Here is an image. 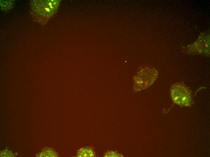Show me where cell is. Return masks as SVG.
I'll return each mask as SVG.
<instances>
[{
    "label": "cell",
    "instance_id": "cell-1",
    "mask_svg": "<svg viewBox=\"0 0 210 157\" xmlns=\"http://www.w3.org/2000/svg\"><path fill=\"white\" fill-rule=\"evenodd\" d=\"M158 75V72L154 68L148 66L140 67L134 76V90L139 91L148 88L156 80Z\"/></svg>",
    "mask_w": 210,
    "mask_h": 157
},
{
    "label": "cell",
    "instance_id": "cell-2",
    "mask_svg": "<svg viewBox=\"0 0 210 157\" xmlns=\"http://www.w3.org/2000/svg\"><path fill=\"white\" fill-rule=\"evenodd\" d=\"M172 101L177 105L182 107H189L192 104V96L189 89L184 85L176 83L170 88Z\"/></svg>",
    "mask_w": 210,
    "mask_h": 157
},
{
    "label": "cell",
    "instance_id": "cell-3",
    "mask_svg": "<svg viewBox=\"0 0 210 157\" xmlns=\"http://www.w3.org/2000/svg\"><path fill=\"white\" fill-rule=\"evenodd\" d=\"M95 155L93 149L89 147L81 148L77 152V156L78 157H94Z\"/></svg>",
    "mask_w": 210,
    "mask_h": 157
},
{
    "label": "cell",
    "instance_id": "cell-4",
    "mask_svg": "<svg viewBox=\"0 0 210 157\" xmlns=\"http://www.w3.org/2000/svg\"><path fill=\"white\" fill-rule=\"evenodd\" d=\"M37 157H57L58 154L53 149L47 148L43 149L39 153L36 154Z\"/></svg>",
    "mask_w": 210,
    "mask_h": 157
},
{
    "label": "cell",
    "instance_id": "cell-5",
    "mask_svg": "<svg viewBox=\"0 0 210 157\" xmlns=\"http://www.w3.org/2000/svg\"><path fill=\"white\" fill-rule=\"evenodd\" d=\"M104 156L105 157H116L118 156L117 153L113 151H108L105 153Z\"/></svg>",
    "mask_w": 210,
    "mask_h": 157
}]
</instances>
